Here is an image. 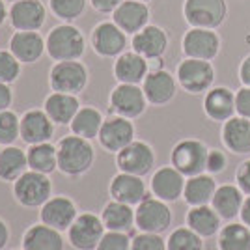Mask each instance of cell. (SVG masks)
I'll list each match as a JSON object with an SVG mask.
<instances>
[{
	"mask_svg": "<svg viewBox=\"0 0 250 250\" xmlns=\"http://www.w3.org/2000/svg\"><path fill=\"white\" fill-rule=\"evenodd\" d=\"M56 153H58V170L63 176L69 177L86 174L92 168L95 159V151L90 140L77 135L62 138L56 146Z\"/></svg>",
	"mask_w": 250,
	"mask_h": 250,
	"instance_id": "1",
	"label": "cell"
},
{
	"mask_svg": "<svg viewBox=\"0 0 250 250\" xmlns=\"http://www.w3.org/2000/svg\"><path fill=\"white\" fill-rule=\"evenodd\" d=\"M47 52L56 62L79 60L86 51V42L79 28L73 24H58L54 26L45 42Z\"/></svg>",
	"mask_w": 250,
	"mask_h": 250,
	"instance_id": "2",
	"label": "cell"
},
{
	"mask_svg": "<svg viewBox=\"0 0 250 250\" xmlns=\"http://www.w3.org/2000/svg\"><path fill=\"white\" fill-rule=\"evenodd\" d=\"M209 147L196 138H183L172 147L170 161L172 167L179 170L185 177H192L206 172Z\"/></svg>",
	"mask_w": 250,
	"mask_h": 250,
	"instance_id": "3",
	"label": "cell"
},
{
	"mask_svg": "<svg viewBox=\"0 0 250 250\" xmlns=\"http://www.w3.org/2000/svg\"><path fill=\"white\" fill-rule=\"evenodd\" d=\"M185 21L192 28H219L228 17L226 0H185L183 4Z\"/></svg>",
	"mask_w": 250,
	"mask_h": 250,
	"instance_id": "4",
	"label": "cell"
},
{
	"mask_svg": "<svg viewBox=\"0 0 250 250\" xmlns=\"http://www.w3.org/2000/svg\"><path fill=\"white\" fill-rule=\"evenodd\" d=\"M176 79L179 86L192 95L206 94L215 83V67L208 60L185 58L177 65Z\"/></svg>",
	"mask_w": 250,
	"mask_h": 250,
	"instance_id": "5",
	"label": "cell"
},
{
	"mask_svg": "<svg viewBox=\"0 0 250 250\" xmlns=\"http://www.w3.org/2000/svg\"><path fill=\"white\" fill-rule=\"evenodd\" d=\"M51 179L34 170H26L17 181H13V196L24 208H42L51 198Z\"/></svg>",
	"mask_w": 250,
	"mask_h": 250,
	"instance_id": "6",
	"label": "cell"
},
{
	"mask_svg": "<svg viewBox=\"0 0 250 250\" xmlns=\"http://www.w3.org/2000/svg\"><path fill=\"white\" fill-rule=\"evenodd\" d=\"M172 224V211L167 202L146 196L135 209V226L147 233H163Z\"/></svg>",
	"mask_w": 250,
	"mask_h": 250,
	"instance_id": "7",
	"label": "cell"
},
{
	"mask_svg": "<svg viewBox=\"0 0 250 250\" xmlns=\"http://www.w3.org/2000/svg\"><path fill=\"white\" fill-rule=\"evenodd\" d=\"M49 84H51L52 92L77 95L88 84V69L84 67V63L77 60L56 62L49 75Z\"/></svg>",
	"mask_w": 250,
	"mask_h": 250,
	"instance_id": "8",
	"label": "cell"
},
{
	"mask_svg": "<svg viewBox=\"0 0 250 250\" xmlns=\"http://www.w3.org/2000/svg\"><path fill=\"white\" fill-rule=\"evenodd\" d=\"M116 165L120 172L144 177L155 167V151L146 142L133 140L129 146L116 153Z\"/></svg>",
	"mask_w": 250,
	"mask_h": 250,
	"instance_id": "9",
	"label": "cell"
},
{
	"mask_svg": "<svg viewBox=\"0 0 250 250\" xmlns=\"http://www.w3.org/2000/svg\"><path fill=\"white\" fill-rule=\"evenodd\" d=\"M104 229L101 217L94 213H81L67 229V239L77 250H95L103 239Z\"/></svg>",
	"mask_w": 250,
	"mask_h": 250,
	"instance_id": "10",
	"label": "cell"
},
{
	"mask_svg": "<svg viewBox=\"0 0 250 250\" xmlns=\"http://www.w3.org/2000/svg\"><path fill=\"white\" fill-rule=\"evenodd\" d=\"M147 99L138 84H118L110 94V108L116 116L135 120L146 112Z\"/></svg>",
	"mask_w": 250,
	"mask_h": 250,
	"instance_id": "11",
	"label": "cell"
},
{
	"mask_svg": "<svg viewBox=\"0 0 250 250\" xmlns=\"http://www.w3.org/2000/svg\"><path fill=\"white\" fill-rule=\"evenodd\" d=\"M181 49L187 58L211 62L220 52V36L209 28H190L181 40Z\"/></svg>",
	"mask_w": 250,
	"mask_h": 250,
	"instance_id": "12",
	"label": "cell"
},
{
	"mask_svg": "<svg viewBox=\"0 0 250 250\" xmlns=\"http://www.w3.org/2000/svg\"><path fill=\"white\" fill-rule=\"evenodd\" d=\"M92 47L103 58L120 56L127 47V34L114 21L99 22L92 32Z\"/></svg>",
	"mask_w": 250,
	"mask_h": 250,
	"instance_id": "13",
	"label": "cell"
},
{
	"mask_svg": "<svg viewBox=\"0 0 250 250\" xmlns=\"http://www.w3.org/2000/svg\"><path fill=\"white\" fill-rule=\"evenodd\" d=\"M99 144L106 149L118 153L125 146H129L135 140V125L131 120L122 118V116H110L108 120H104L99 131Z\"/></svg>",
	"mask_w": 250,
	"mask_h": 250,
	"instance_id": "14",
	"label": "cell"
},
{
	"mask_svg": "<svg viewBox=\"0 0 250 250\" xmlns=\"http://www.w3.org/2000/svg\"><path fill=\"white\" fill-rule=\"evenodd\" d=\"M142 90H144L147 103L155 104V106H163V104H168L176 97L177 83L170 71L159 67V69H151L146 75V79L142 83Z\"/></svg>",
	"mask_w": 250,
	"mask_h": 250,
	"instance_id": "15",
	"label": "cell"
},
{
	"mask_svg": "<svg viewBox=\"0 0 250 250\" xmlns=\"http://www.w3.org/2000/svg\"><path fill=\"white\" fill-rule=\"evenodd\" d=\"M8 17L17 32H38L45 24L47 11L42 0H19L13 2Z\"/></svg>",
	"mask_w": 250,
	"mask_h": 250,
	"instance_id": "16",
	"label": "cell"
},
{
	"mask_svg": "<svg viewBox=\"0 0 250 250\" xmlns=\"http://www.w3.org/2000/svg\"><path fill=\"white\" fill-rule=\"evenodd\" d=\"M185 183H187L185 176L170 165V167H163L157 170L151 177L149 187H151V192L155 198L163 200L167 204H172L183 196Z\"/></svg>",
	"mask_w": 250,
	"mask_h": 250,
	"instance_id": "17",
	"label": "cell"
},
{
	"mask_svg": "<svg viewBox=\"0 0 250 250\" xmlns=\"http://www.w3.org/2000/svg\"><path fill=\"white\" fill-rule=\"evenodd\" d=\"M131 45L146 60H161L168 49V34L157 24H147L133 36Z\"/></svg>",
	"mask_w": 250,
	"mask_h": 250,
	"instance_id": "18",
	"label": "cell"
},
{
	"mask_svg": "<svg viewBox=\"0 0 250 250\" xmlns=\"http://www.w3.org/2000/svg\"><path fill=\"white\" fill-rule=\"evenodd\" d=\"M79 215H77V208H75L73 200L67 196H54L49 198L42 206L40 211V219L43 224L51 226V228L58 229V231H65L75 222Z\"/></svg>",
	"mask_w": 250,
	"mask_h": 250,
	"instance_id": "19",
	"label": "cell"
},
{
	"mask_svg": "<svg viewBox=\"0 0 250 250\" xmlns=\"http://www.w3.org/2000/svg\"><path fill=\"white\" fill-rule=\"evenodd\" d=\"M204 112L211 122L224 124L229 118L237 114L235 112V94L226 86H215L204 97Z\"/></svg>",
	"mask_w": 250,
	"mask_h": 250,
	"instance_id": "20",
	"label": "cell"
},
{
	"mask_svg": "<svg viewBox=\"0 0 250 250\" xmlns=\"http://www.w3.org/2000/svg\"><path fill=\"white\" fill-rule=\"evenodd\" d=\"M54 135V124L45 110H28L21 118V138L28 146L49 142Z\"/></svg>",
	"mask_w": 250,
	"mask_h": 250,
	"instance_id": "21",
	"label": "cell"
},
{
	"mask_svg": "<svg viewBox=\"0 0 250 250\" xmlns=\"http://www.w3.org/2000/svg\"><path fill=\"white\" fill-rule=\"evenodd\" d=\"M112 21L125 32L133 34L140 32L144 26H147L149 21V8L146 2L138 0H124L112 13Z\"/></svg>",
	"mask_w": 250,
	"mask_h": 250,
	"instance_id": "22",
	"label": "cell"
},
{
	"mask_svg": "<svg viewBox=\"0 0 250 250\" xmlns=\"http://www.w3.org/2000/svg\"><path fill=\"white\" fill-rule=\"evenodd\" d=\"M108 190H110L112 200L127 204V206H138L147 196L146 183L142 181V177L125 174V172H120L112 177Z\"/></svg>",
	"mask_w": 250,
	"mask_h": 250,
	"instance_id": "23",
	"label": "cell"
},
{
	"mask_svg": "<svg viewBox=\"0 0 250 250\" xmlns=\"http://www.w3.org/2000/svg\"><path fill=\"white\" fill-rule=\"evenodd\" d=\"M222 142L235 155H250V120L233 116L222 125Z\"/></svg>",
	"mask_w": 250,
	"mask_h": 250,
	"instance_id": "24",
	"label": "cell"
},
{
	"mask_svg": "<svg viewBox=\"0 0 250 250\" xmlns=\"http://www.w3.org/2000/svg\"><path fill=\"white\" fill-rule=\"evenodd\" d=\"M149 73V65L138 52H124L114 62V77L120 84H140Z\"/></svg>",
	"mask_w": 250,
	"mask_h": 250,
	"instance_id": "25",
	"label": "cell"
},
{
	"mask_svg": "<svg viewBox=\"0 0 250 250\" xmlns=\"http://www.w3.org/2000/svg\"><path fill=\"white\" fill-rule=\"evenodd\" d=\"M243 202H245V192L237 185L224 183V185H219L215 190V196L211 200V208L219 213L222 220L231 222L233 219L239 217Z\"/></svg>",
	"mask_w": 250,
	"mask_h": 250,
	"instance_id": "26",
	"label": "cell"
},
{
	"mask_svg": "<svg viewBox=\"0 0 250 250\" xmlns=\"http://www.w3.org/2000/svg\"><path fill=\"white\" fill-rule=\"evenodd\" d=\"M11 54L22 63H34L47 51L45 40L38 32H15L10 40Z\"/></svg>",
	"mask_w": 250,
	"mask_h": 250,
	"instance_id": "27",
	"label": "cell"
},
{
	"mask_svg": "<svg viewBox=\"0 0 250 250\" xmlns=\"http://www.w3.org/2000/svg\"><path fill=\"white\" fill-rule=\"evenodd\" d=\"M22 250H63L62 231L47 224H34L24 231Z\"/></svg>",
	"mask_w": 250,
	"mask_h": 250,
	"instance_id": "28",
	"label": "cell"
},
{
	"mask_svg": "<svg viewBox=\"0 0 250 250\" xmlns=\"http://www.w3.org/2000/svg\"><path fill=\"white\" fill-rule=\"evenodd\" d=\"M217 181L211 174H198V176L187 177V183H185V190H183V200L185 204L190 208H196V206H209L211 200L215 196V190H217Z\"/></svg>",
	"mask_w": 250,
	"mask_h": 250,
	"instance_id": "29",
	"label": "cell"
},
{
	"mask_svg": "<svg viewBox=\"0 0 250 250\" xmlns=\"http://www.w3.org/2000/svg\"><path fill=\"white\" fill-rule=\"evenodd\" d=\"M43 106H45L43 110L52 120V124H58V125L71 124L73 118L77 116V112L81 110V103H79L77 95L58 94V92L49 95L45 99Z\"/></svg>",
	"mask_w": 250,
	"mask_h": 250,
	"instance_id": "30",
	"label": "cell"
},
{
	"mask_svg": "<svg viewBox=\"0 0 250 250\" xmlns=\"http://www.w3.org/2000/svg\"><path fill=\"white\" fill-rule=\"evenodd\" d=\"M187 226L194 229L200 237L208 239L213 235H219L220 228H222V219L220 215L209 206H196L190 208L187 213Z\"/></svg>",
	"mask_w": 250,
	"mask_h": 250,
	"instance_id": "31",
	"label": "cell"
},
{
	"mask_svg": "<svg viewBox=\"0 0 250 250\" xmlns=\"http://www.w3.org/2000/svg\"><path fill=\"white\" fill-rule=\"evenodd\" d=\"M101 220H103L106 231H124V233H127L135 226V209H133V206H127V204L112 200L103 208Z\"/></svg>",
	"mask_w": 250,
	"mask_h": 250,
	"instance_id": "32",
	"label": "cell"
},
{
	"mask_svg": "<svg viewBox=\"0 0 250 250\" xmlns=\"http://www.w3.org/2000/svg\"><path fill=\"white\" fill-rule=\"evenodd\" d=\"M28 159L26 151L15 146H4L0 151V179L2 181H17L26 172Z\"/></svg>",
	"mask_w": 250,
	"mask_h": 250,
	"instance_id": "33",
	"label": "cell"
},
{
	"mask_svg": "<svg viewBox=\"0 0 250 250\" xmlns=\"http://www.w3.org/2000/svg\"><path fill=\"white\" fill-rule=\"evenodd\" d=\"M26 159H28V168L34 172L49 176L54 170H58V153L56 147L49 142L30 146L26 151Z\"/></svg>",
	"mask_w": 250,
	"mask_h": 250,
	"instance_id": "34",
	"label": "cell"
},
{
	"mask_svg": "<svg viewBox=\"0 0 250 250\" xmlns=\"http://www.w3.org/2000/svg\"><path fill=\"white\" fill-rule=\"evenodd\" d=\"M103 122V114L97 108H94V106H81V110L77 112V116L69 124V127H71L73 135L83 136L86 140H92L95 136H99Z\"/></svg>",
	"mask_w": 250,
	"mask_h": 250,
	"instance_id": "35",
	"label": "cell"
},
{
	"mask_svg": "<svg viewBox=\"0 0 250 250\" xmlns=\"http://www.w3.org/2000/svg\"><path fill=\"white\" fill-rule=\"evenodd\" d=\"M219 250H250V228L243 222H228L219 231Z\"/></svg>",
	"mask_w": 250,
	"mask_h": 250,
	"instance_id": "36",
	"label": "cell"
},
{
	"mask_svg": "<svg viewBox=\"0 0 250 250\" xmlns=\"http://www.w3.org/2000/svg\"><path fill=\"white\" fill-rule=\"evenodd\" d=\"M168 250H204V237L188 226L176 228L167 239Z\"/></svg>",
	"mask_w": 250,
	"mask_h": 250,
	"instance_id": "37",
	"label": "cell"
},
{
	"mask_svg": "<svg viewBox=\"0 0 250 250\" xmlns=\"http://www.w3.org/2000/svg\"><path fill=\"white\" fill-rule=\"evenodd\" d=\"M21 136V120L15 112L2 110L0 112V146H13V142Z\"/></svg>",
	"mask_w": 250,
	"mask_h": 250,
	"instance_id": "38",
	"label": "cell"
},
{
	"mask_svg": "<svg viewBox=\"0 0 250 250\" xmlns=\"http://www.w3.org/2000/svg\"><path fill=\"white\" fill-rule=\"evenodd\" d=\"M86 0H51V11L62 21H73L83 15Z\"/></svg>",
	"mask_w": 250,
	"mask_h": 250,
	"instance_id": "39",
	"label": "cell"
},
{
	"mask_svg": "<svg viewBox=\"0 0 250 250\" xmlns=\"http://www.w3.org/2000/svg\"><path fill=\"white\" fill-rule=\"evenodd\" d=\"M19 73H21V62L11 54V51H0V83H15Z\"/></svg>",
	"mask_w": 250,
	"mask_h": 250,
	"instance_id": "40",
	"label": "cell"
},
{
	"mask_svg": "<svg viewBox=\"0 0 250 250\" xmlns=\"http://www.w3.org/2000/svg\"><path fill=\"white\" fill-rule=\"evenodd\" d=\"M131 250H168L167 241L161 237V233H147L140 231L131 239Z\"/></svg>",
	"mask_w": 250,
	"mask_h": 250,
	"instance_id": "41",
	"label": "cell"
},
{
	"mask_svg": "<svg viewBox=\"0 0 250 250\" xmlns=\"http://www.w3.org/2000/svg\"><path fill=\"white\" fill-rule=\"evenodd\" d=\"M95 250H131V239L124 231H104Z\"/></svg>",
	"mask_w": 250,
	"mask_h": 250,
	"instance_id": "42",
	"label": "cell"
},
{
	"mask_svg": "<svg viewBox=\"0 0 250 250\" xmlns=\"http://www.w3.org/2000/svg\"><path fill=\"white\" fill-rule=\"evenodd\" d=\"M228 167V157L224 155V151L220 149H209L208 163H206V172L215 176V174H222Z\"/></svg>",
	"mask_w": 250,
	"mask_h": 250,
	"instance_id": "43",
	"label": "cell"
},
{
	"mask_svg": "<svg viewBox=\"0 0 250 250\" xmlns=\"http://www.w3.org/2000/svg\"><path fill=\"white\" fill-rule=\"evenodd\" d=\"M235 112L250 120V88L243 86L235 92Z\"/></svg>",
	"mask_w": 250,
	"mask_h": 250,
	"instance_id": "44",
	"label": "cell"
},
{
	"mask_svg": "<svg viewBox=\"0 0 250 250\" xmlns=\"http://www.w3.org/2000/svg\"><path fill=\"white\" fill-rule=\"evenodd\" d=\"M235 183L245 192V196H250V159L243 161L235 172Z\"/></svg>",
	"mask_w": 250,
	"mask_h": 250,
	"instance_id": "45",
	"label": "cell"
},
{
	"mask_svg": "<svg viewBox=\"0 0 250 250\" xmlns=\"http://www.w3.org/2000/svg\"><path fill=\"white\" fill-rule=\"evenodd\" d=\"M92 8L99 13H114V10L124 2V0H90Z\"/></svg>",
	"mask_w": 250,
	"mask_h": 250,
	"instance_id": "46",
	"label": "cell"
},
{
	"mask_svg": "<svg viewBox=\"0 0 250 250\" xmlns=\"http://www.w3.org/2000/svg\"><path fill=\"white\" fill-rule=\"evenodd\" d=\"M13 101V94L10 90V84H2L0 83V112L2 110H8V106Z\"/></svg>",
	"mask_w": 250,
	"mask_h": 250,
	"instance_id": "47",
	"label": "cell"
},
{
	"mask_svg": "<svg viewBox=\"0 0 250 250\" xmlns=\"http://www.w3.org/2000/svg\"><path fill=\"white\" fill-rule=\"evenodd\" d=\"M239 79L243 86H249L250 88V54L243 58V62L239 65Z\"/></svg>",
	"mask_w": 250,
	"mask_h": 250,
	"instance_id": "48",
	"label": "cell"
},
{
	"mask_svg": "<svg viewBox=\"0 0 250 250\" xmlns=\"http://www.w3.org/2000/svg\"><path fill=\"white\" fill-rule=\"evenodd\" d=\"M239 219H241V222H243L245 226H249V228H250V196H247V198H245V202H243Z\"/></svg>",
	"mask_w": 250,
	"mask_h": 250,
	"instance_id": "49",
	"label": "cell"
},
{
	"mask_svg": "<svg viewBox=\"0 0 250 250\" xmlns=\"http://www.w3.org/2000/svg\"><path fill=\"white\" fill-rule=\"evenodd\" d=\"M8 241H10V228H8V224L4 220L0 219V250H4Z\"/></svg>",
	"mask_w": 250,
	"mask_h": 250,
	"instance_id": "50",
	"label": "cell"
},
{
	"mask_svg": "<svg viewBox=\"0 0 250 250\" xmlns=\"http://www.w3.org/2000/svg\"><path fill=\"white\" fill-rule=\"evenodd\" d=\"M6 15H10V11H6V4H4V0H0V26H2L4 21H6Z\"/></svg>",
	"mask_w": 250,
	"mask_h": 250,
	"instance_id": "51",
	"label": "cell"
},
{
	"mask_svg": "<svg viewBox=\"0 0 250 250\" xmlns=\"http://www.w3.org/2000/svg\"><path fill=\"white\" fill-rule=\"evenodd\" d=\"M6 2H19V0H6Z\"/></svg>",
	"mask_w": 250,
	"mask_h": 250,
	"instance_id": "52",
	"label": "cell"
},
{
	"mask_svg": "<svg viewBox=\"0 0 250 250\" xmlns=\"http://www.w3.org/2000/svg\"><path fill=\"white\" fill-rule=\"evenodd\" d=\"M138 2H149V0H138Z\"/></svg>",
	"mask_w": 250,
	"mask_h": 250,
	"instance_id": "53",
	"label": "cell"
},
{
	"mask_svg": "<svg viewBox=\"0 0 250 250\" xmlns=\"http://www.w3.org/2000/svg\"><path fill=\"white\" fill-rule=\"evenodd\" d=\"M0 151H2V149H0Z\"/></svg>",
	"mask_w": 250,
	"mask_h": 250,
	"instance_id": "54",
	"label": "cell"
}]
</instances>
